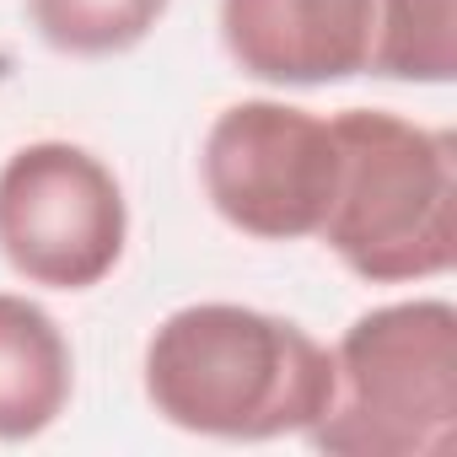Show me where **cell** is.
Returning <instances> with one entry per match:
<instances>
[{
  "label": "cell",
  "instance_id": "4",
  "mask_svg": "<svg viewBox=\"0 0 457 457\" xmlns=\"http://www.w3.org/2000/svg\"><path fill=\"white\" fill-rule=\"evenodd\" d=\"M220 49L264 87H452L457 0H220Z\"/></svg>",
  "mask_w": 457,
  "mask_h": 457
},
{
  "label": "cell",
  "instance_id": "1",
  "mask_svg": "<svg viewBox=\"0 0 457 457\" xmlns=\"http://www.w3.org/2000/svg\"><path fill=\"white\" fill-rule=\"evenodd\" d=\"M140 387L162 425L204 441L307 436L328 409L334 361L296 318L248 302H188L140 355Z\"/></svg>",
  "mask_w": 457,
  "mask_h": 457
},
{
  "label": "cell",
  "instance_id": "6",
  "mask_svg": "<svg viewBox=\"0 0 457 457\" xmlns=\"http://www.w3.org/2000/svg\"><path fill=\"white\" fill-rule=\"evenodd\" d=\"M199 183L232 232L253 243H307L334 194V124L280 97H243L210 119Z\"/></svg>",
  "mask_w": 457,
  "mask_h": 457
},
{
  "label": "cell",
  "instance_id": "8",
  "mask_svg": "<svg viewBox=\"0 0 457 457\" xmlns=\"http://www.w3.org/2000/svg\"><path fill=\"white\" fill-rule=\"evenodd\" d=\"M33 33L71 60H113L140 49L172 0H22Z\"/></svg>",
  "mask_w": 457,
  "mask_h": 457
},
{
  "label": "cell",
  "instance_id": "7",
  "mask_svg": "<svg viewBox=\"0 0 457 457\" xmlns=\"http://www.w3.org/2000/svg\"><path fill=\"white\" fill-rule=\"evenodd\" d=\"M71 393L76 350L60 318L22 291H0V441L22 446L54 430Z\"/></svg>",
  "mask_w": 457,
  "mask_h": 457
},
{
  "label": "cell",
  "instance_id": "3",
  "mask_svg": "<svg viewBox=\"0 0 457 457\" xmlns=\"http://www.w3.org/2000/svg\"><path fill=\"white\" fill-rule=\"evenodd\" d=\"M328 409L307 446L323 457H446L457 441V307L409 296L361 312L339 345Z\"/></svg>",
  "mask_w": 457,
  "mask_h": 457
},
{
  "label": "cell",
  "instance_id": "2",
  "mask_svg": "<svg viewBox=\"0 0 457 457\" xmlns=\"http://www.w3.org/2000/svg\"><path fill=\"white\" fill-rule=\"evenodd\" d=\"M318 243L366 286H425L457 264V140L393 108H345Z\"/></svg>",
  "mask_w": 457,
  "mask_h": 457
},
{
  "label": "cell",
  "instance_id": "5",
  "mask_svg": "<svg viewBox=\"0 0 457 457\" xmlns=\"http://www.w3.org/2000/svg\"><path fill=\"white\" fill-rule=\"evenodd\" d=\"M129 248L119 172L76 140H28L0 162V259L44 291H97Z\"/></svg>",
  "mask_w": 457,
  "mask_h": 457
}]
</instances>
